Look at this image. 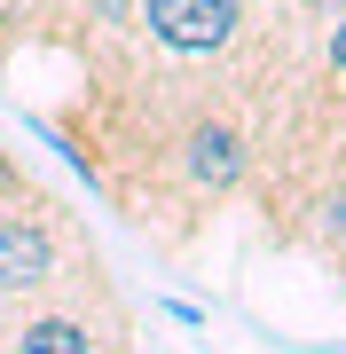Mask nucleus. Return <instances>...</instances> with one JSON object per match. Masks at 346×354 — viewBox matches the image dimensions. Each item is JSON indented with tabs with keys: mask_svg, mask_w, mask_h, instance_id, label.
Instances as JSON below:
<instances>
[{
	"mask_svg": "<svg viewBox=\"0 0 346 354\" xmlns=\"http://www.w3.org/2000/svg\"><path fill=\"white\" fill-rule=\"evenodd\" d=\"M142 8V32L157 39L166 55H229L236 32H244V0H134Z\"/></svg>",
	"mask_w": 346,
	"mask_h": 354,
	"instance_id": "1",
	"label": "nucleus"
},
{
	"mask_svg": "<svg viewBox=\"0 0 346 354\" xmlns=\"http://www.w3.org/2000/svg\"><path fill=\"white\" fill-rule=\"evenodd\" d=\"M244 165H252V142H244L229 118H189V134H181V174H189L197 197H229L244 181Z\"/></svg>",
	"mask_w": 346,
	"mask_h": 354,
	"instance_id": "2",
	"label": "nucleus"
},
{
	"mask_svg": "<svg viewBox=\"0 0 346 354\" xmlns=\"http://www.w3.org/2000/svg\"><path fill=\"white\" fill-rule=\"evenodd\" d=\"M48 283H55V228L32 213H8L0 221V299H24Z\"/></svg>",
	"mask_w": 346,
	"mask_h": 354,
	"instance_id": "3",
	"label": "nucleus"
},
{
	"mask_svg": "<svg viewBox=\"0 0 346 354\" xmlns=\"http://www.w3.org/2000/svg\"><path fill=\"white\" fill-rule=\"evenodd\" d=\"M8 354H103V339H95L79 315H32L8 339Z\"/></svg>",
	"mask_w": 346,
	"mask_h": 354,
	"instance_id": "4",
	"label": "nucleus"
},
{
	"mask_svg": "<svg viewBox=\"0 0 346 354\" xmlns=\"http://www.w3.org/2000/svg\"><path fill=\"white\" fill-rule=\"evenodd\" d=\"M323 64H331V79H346V0H338V24L323 32Z\"/></svg>",
	"mask_w": 346,
	"mask_h": 354,
	"instance_id": "5",
	"label": "nucleus"
},
{
	"mask_svg": "<svg viewBox=\"0 0 346 354\" xmlns=\"http://www.w3.org/2000/svg\"><path fill=\"white\" fill-rule=\"evenodd\" d=\"M323 213H331V221H323V228H331V236L346 244V181H338V189H331V197H323Z\"/></svg>",
	"mask_w": 346,
	"mask_h": 354,
	"instance_id": "6",
	"label": "nucleus"
},
{
	"mask_svg": "<svg viewBox=\"0 0 346 354\" xmlns=\"http://www.w3.org/2000/svg\"><path fill=\"white\" fill-rule=\"evenodd\" d=\"M268 8H276V0H268Z\"/></svg>",
	"mask_w": 346,
	"mask_h": 354,
	"instance_id": "7",
	"label": "nucleus"
}]
</instances>
